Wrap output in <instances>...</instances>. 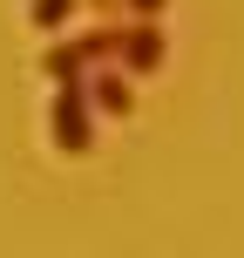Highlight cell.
<instances>
[{
	"label": "cell",
	"instance_id": "cell-1",
	"mask_svg": "<svg viewBox=\"0 0 244 258\" xmlns=\"http://www.w3.org/2000/svg\"><path fill=\"white\" fill-rule=\"evenodd\" d=\"M48 136H54L61 156H89L95 150V109H89V95H82V82H54V95H48Z\"/></svg>",
	"mask_w": 244,
	"mask_h": 258
},
{
	"label": "cell",
	"instance_id": "cell-2",
	"mask_svg": "<svg viewBox=\"0 0 244 258\" xmlns=\"http://www.w3.org/2000/svg\"><path fill=\"white\" fill-rule=\"evenodd\" d=\"M163 61H170L163 21H122V41H116V68L122 75H156Z\"/></svg>",
	"mask_w": 244,
	"mask_h": 258
},
{
	"label": "cell",
	"instance_id": "cell-3",
	"mask_svg": "<svg viewBox=\"0 0 244 258\" xmlns=\"http://www.w3.org/2000/svg\"><path fill=\"white\" fill-rule=\"evenodd\" d=\"M82 95H89L95 116H116V122L136 109V89H129V75H122L116 61H109V68H89V75H82Z\"/></svg>",
	"mask_w": 244,
	"mask_h": 258
},
{
	"label": "cell",
	"instance_id": "cell-4",
	"mask_svg": "<svg viewBox=\"0 0 244 258\" xmlns=\"http://www.w3.org/2000/svg\"><path fill=\"white\" fill-rule=\"evenodd\" d=\"M41 75H48V82H82V75H89L75 34H48V48H41Z\"/></svg>",
	"mask_w": 244,
	"mask_h": 258
},
{
	"label": "cell",
	"instance_id": "cell-5",
	"mask_svg": "<svg viewBox=\"0 0 244 258\" xmlns=\"http://www.w3.org/2000/svg\"><path fill=\"white\" fill-rule=\"evenodd\" d=\"M116 41H122V21H102V27H89V34H75V48H82L89 68H109L116 61Z\"/></svg>",
	"mask_w": 244,
	"mask_h": 258
},
{
	"label": "cell",
	"instance_id": "cell-6",
	"mask_svg": "<svg viewBox=\"0 0 244 258\" xmlns=\"http://www.w3.org/2000/svg\"><path fill=\"white\" fill-rule=\"evenodd\" d=\"M75 7L82 0H27V27H34V34H61V27L75 21Z\"/></svg>",
	"mask_w": 244,
	"mask_h": 258
},
{
	"label": "cell",
	"instance_id": "cell-7",
	"mask_svg": "<svg viewBox=\"0 0 244 258\" xmlns=\"http://www.w3.org/2000/svg\"><path fill=\"white\" fill-rule=\"evenodd\" d=\"M116 7L129 14V21H163V14H170V0H116Z\"/></svg>",
	"mask_w": 244,
	"mask_h": 258
},
{
	"label": "cell",
	"instance_id": "cell-8",
	"mask_svg": "<svg viewBox=\"0 0 244 258\" xmlns=\"http://www.w3.org/2000/svg\"><path fill=\"white\" fill-rule=\"evenodd\" d=\"M89 7H95V14H116V0H89Z\"/></svg>",
	"mask_w": 244,
	"mask_h": 258
}]
</instances>
